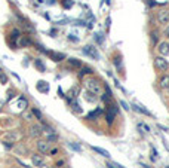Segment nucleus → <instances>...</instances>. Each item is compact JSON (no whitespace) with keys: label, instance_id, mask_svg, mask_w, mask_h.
I'll return each mask as SVG.
<instances>
[{"label":"nucleus","instance_id":"1","mask_svg":"<svg viewBox=\"0 0 169 168\" xmlns=\"http://www.w3.org/2000/svg\"><path fill=\"white\" fill-rule=\"evenodd\" d=\"M84 88H86V91L95 94L97 97H100L103 94V82L97 77H88L84 79Z\"/></svg>","mask_w":169,"mask_h":168},{"label":"nucleus","instance_id":"2","mask_svg":"<svg viewBox=\"0 0 169 168\" xmlns=\"http://www.w3.org/2000/svg\"><path fill=\"white\" fill-rule=\"evenodd\" d=\"M83 54L91 57L92 60H100V52H98V48L92 46V45H86L83 46Z\"/></svg>","mask_w":169,"mask_h":168},{"label":"nucleus","instance_id":"3","mask_svg":"<svg viewBox=\"0 0 169 168\" xmlns=\"http://www.w3.org/2000/svg\"><path fill=\"white\" fill-rule=\"evenodd\" d=\"M154 67H156V70H159V72H166V70L169 69V63H168L162 55H159V57L154 58Z\"/></svg>","mask_w":169,"mask_h":168},{"label":"nucleus","instance_id":"4","mask_svg":"<svg viewBox=\"0 0 169 168\" xmlns=\"http://www.w3.org/2000/svg\"><path fill=\"white\" fill-rule=\"evenodd\" d=\"M43 134V128L40 125H30L28 128V135L33 137V138H40Z\"/></svg>","mask_w":169,"mask_h":168},{"label":"nucleus","instance_id":"5","mask_svg":"<svg viewBox=\"0 0 169 168\" xmlns=\"http://www.w3.org/2000/svg\"><path fill=\"white\" fill-rule=\"evenodd\" d=\"M21 137H22V134H21L20 131H11V132H8V134L3 137V140L8 141V143H12V144H14V143H17Z\"/></svg>","mask_w":169,"mask_h":168},{"label":"nucleus","instance_id":"6","mask_svg":"<svg viewBox=\"0 0 169 168\" xmlns=\"http://www.w3.org/2000/svg\"><path fill=\"white\" fill-rule=\"evenodd\" d=\"M49 141L45 138V140H37V143H36V147H37V150L43 155V153H48L49 152Z\"/></svg>","mask_w":169,"mask_h":168},{"label":"nucleus","instance_id":"7","mask_svg":"<svg viewBox=\"0 0 169 168\" xmlns=\"http://www.w3.org/2000/svg\"><path fill=\"white\" fill-rule=\"evenodd\" d=\"M157 21L160 24H169V9H162L157 12Z\"/></svg>","mask_w":169,"mask_h":168},{"label":"nucleus","instance_id":"8","mask_svg":"<svg viewBox=\"0 0 169 168\" xmlns=\"http://www.w3.org/2000/svg\"><path fill=\"white\" fill-rule=\"evenodd\" d=\"M79 92H80V86L79 85H74V86H71L70 89H68V92H67V101L68 100H74L77 95H79Z\"/></svg>","mask_w":169,"mask_h":168},{"label":"nucleus","instance_id":"9","mask_svg":"<svg viewBox=\"0 0 169 168\" xmlns=\"http://www.w3.org/2000/svg\"><path fill=\"white\" fill-rule=\"evenodd\" d=\"M157 51H159V54H160L162 57L169 55V42H160V43L157 45Z\"/></svg>","mask_w":169,"mask_h":168},{"label":"nucleus","instance_id":"10","mask_svg":"<svg viewBox=\"0 0 169 168\" xmlns=\"http://www.w3.org/2000/svg\"><path fill=\"white\" fill-rule=\"evenodd\" d=\"M48 55H49V57L52 58V61H55V63H59V61L65 60V55L61 54V52H51V51H48Z\"/></svg>","mask_w":169,"mask_h":168},{"label":"nucleus","instance_id":"11","mask_svg":"<svg viewBox=\"0 0 169 168\" xmlns=\"http://www.w3.org/2000/svg\"><path fill=\"white\" fill-rule=\"evenodd\" d=\"M67 64H68V69H80L82 67V61L77 60V58H68L67 60Z\"/></svg>","mask_w":169,"mask_h":168},{"label":"nucleus","instance_id":"12","mask_svg":"<svg viewBox=\"0 0 169 168\" xmlns=\"http://www.w3.org/2000/svg\"><path fill=\"white\" fill-rule=\"evenodd\" d=\"M103 112H104L103 109H97V110H94V112L88 113V115H86V119H88V121H97V119L103 115Z\"/></svg>","mask_w":169,"mask_h":168},{"label":"nucleus","instance_id":"13","mask_svg":"<svg viewBox=\"0 0 169 168\" xmlns=\"http://www.w3.org/2000/svg\"><path fill=\"white\" fill-rule=\"evenodd\" d=\"M31 162H33L34 167H42V165H43V158H42V155H40V153L31 155Z\"/></svg>","mask_w":169,"mask_h":168},{"label":"nucleus","instance_id":"14","mask_svg":"<svg viewBox=\"0 0 169 168\" xmlns=\"http://www.w3.org/2000/svg\"><path fill=\"white\" fill-rule=\"evenodd\" d=\"M30 45H33V42H31L30 37H27V36H21V37L18 39V46L24 48V46H30Z\"/></svg>","mask_w":169,"mask_h":168},{"label":"nucleus","instance_id":"15","mask_svg":"<svg viewBox=\"0 0 169 168\" xmlns=\"http://www.w3.org/2000/svg\"><path fill=\"white\" fill-rule=\"evenodd\" d=\"M37 91H40V92H49V85H48V82H45V80H40V82H37Z\"/></svg>","mask_w":169,"mask_h":168},{"label":"nucleus","instance_id":"16","mask_svg":"<svg viewBox=\"0 0 169 168\" xmlns=\"http://www.w3.org/2000/svg\"><path fill=\"white\" fill-rule=\"evenodd\" d=\"M84 100H86L88 103H97V100H98V97H97L95 94H92V92H89V91H86V92H84Z\"/></svg>","mask_w":169,"mask_h":168},{"label":"nucleus","instance_id":"17","mask_svg":"<svg viewBox=\"0 0 169 168\" xmlns=\"http://www.w3.org/2000/svg\"><path fill=\"white\" fill-rule=\"evenodd\" d=\"M68 104L71 106V109H73L74 113H82V107H80V104H79L77 101H74V100H68Z\"/></svg>","mask_w":169,"mask_h":168},{"label":"nucleus","instance_id":"18","mask_svg":"<svg viewBox=\"0 0 169 168\" xmlns=\"http://www.w3.org/2000/svg\"><path fill=\"white\" fill-rule=\"evenodd\" d=\"M132 107H134V109H135L136 112H139V113H142V115H147V116H151V113H150L148 110H145V109H144V107H142L141 104H138V103H134V104H132Z\"/></svg>","mask_w":169,"mask_h":168},{"label":"nucleus","instance_id":"19","mask_svg":"<svg viewBox=\"0 0 169 168\" xmlns=\"http://www.w3.org/2000/svg\"><path fill=\"white\" fill-rule=\"evenodd\" d=\"M34 67L39 70V72H46V66L43 64V61L40 58H36L34 60Z\"/></svg>","mask_w":169,"mask_h":168},{"label":"nucleus","instance_id":"20","mask_svg":"<svg viewBox=\"0 0 169 168\" xmlns=\"http://www.w3.org/2000/svg\"><path fill=\"white\" fill-rule=\"evenodd\" d=\"M15 106H17V109H20V110H25V107L28 106V103H27V100H25V98H22V97H21V98H18V101H17V104H15Z\"/></svg>","mask_w":169,"mask_h":168},{"label":"nucleus","instance_id":"21","mask_svg":"<svg viewBox=\"0 0 169 168\" xmlns=\"http://www.w3.org/2000/svg\"><path fill=\"white\" fill-rule=\"evenodd\" d=\"M150 40H151V45H153V46L157 45V40H159V31H157V30H153V31L150 33Z\"/></svg>","mask_w":169,"mask_h":168},{"label":"nucleus","instance_id":"22","mask_svg":"<svg viewBox=\"0 0 169 168\" xmlns=\"http://www.w3.org/2000/svg\"><path fill=\"white\" fill-rule=\"evenodd\" d=\"M159 85H160V88L166 89V88H168V85H169V76H168V75L162 76V77H160V80H159Z\"/></svg>","mask_w":169,"mask_h":168},{"label":"nucleus","instance_id":"23","mask_svg":"<svg viewBox=\"0 0 169 168\" xmlns=\"http://www.w3.org/2000/svg\"><path fill=\"white\" fill-rule=\"evenodd\" d=\"M92 150H94V152H97V153H100L101 156H105V158H108V156H110V153H108L105 149H101V147H97V146H94V147H92Z\"/></svg>","mask_w":169,"mask_h":168},{"label":"nucleus","instance_id":"24","mask_svg":"<svg viewBox=\"0 0 169 168\" xmlns=\"http://www.w3.org/2000/svg\"><path fill=\"white\" fill-rule=\"evenodd\" d=\"M92 72H94V70H92V69H91V67H83V69H82V72H80V73H79V77H80V79H82V77H83V76H86V75H91V73H92Z\"/></svg>","mask_w":169,"mask_h":168},{"label":"nucleus","instance_id":"25","mask_svg":"<svg viewBox=\"0 0 169 168\" xmlns=\"http://www.w3.org/2000/svg\"><path fill=\"white\" fill-rule=\"evenodd\" d=\"M22 118H24L25 121H33V112L24 110V112H22Z\"/></svg>","mask_w":169,"mask_h":168},{"label":"nucleus","instance_id":"26","mask_svg":"<svg viewBox=\"0 0 169 168\" xmlns=\"http://www.w3.org/2000/svg\"><path fill=\"white\" fill-rule=\"evenodd\" d=\"M120 61H122V57H120V55L117 54V57H116V58L113 60V63H114V66H116V67H117L119 70H122V64H120Z\"/></svg>","mask_w":169,"mask_h":168},{"label":"nucleus","instance_id":"27","mask_svg":"<svg viewBox=\"0 0 169 168\" xmlns=\"http://www.w3.org/2000/svg\"><path fill=\"white\" fill-rule=\"evenodd\" d=\"M138 128H139V129H142V132H150V126H148V125H145V123H142V122H141V123H138Z\"/></svg>","mask_w":169,"mask_h":168},{"label":"nucleus","instance_id":"28","mask_svg":"<svg viewBox=\"0 0 169 168\" xmlns=\"http://www.w3.org/2000/svg\"><path fill=\"white\" fill-rule=\"evenodd\" d=\"M31 112H33V115H34V116H36V118L39 119V121H42V119H43V116H42V113H40V110H37V109H33Z\"/></svg>","mask_w":169,"mask_h":168},{"label":"nucleus","instance_id":"29","mask_svg":"<svg viewBox=\"0 0 169 168\" xmlns=\"http://www.w3.org/2000/svg\"><path fill=\"white\" fill-rule=\"evenodd\" d=\"M95 36H97V42L103 45V43H104V34H103V33H97Z\"/></svg>","mask_w":169,"mask_h":168},{"label":"nucleus","instance_id":"30","mask_svg":"<svg viewBox=\"0 0 169 168\" xmlns=\"http://www.w3.org/2000/svg\"><path fill=\"white\" fill-rule=\"evenodd\" d=\"M108 167L110 168H125V167H122V165H119L116 162H108Z\"/></svg>","mask_w":169,"mask_h":168},{"label":"nucleus","instance_id":"31","mask_svg":"<svg viewBox=\"0 0 169 168\" xmlns=\"http://www.w3.org/2000/svg\"><path fill=\"white\" fill-rule=\"evenodd\" d=\"M68 40L70 42H79V37H76L74 34H68Z\"/></svg>","mask_w":169,"mask_h":168},{"label":"nucleus","instance_id":"32","mask_svg":"<svg viewBox=\"0 0 169 168\" xmlns=\"http://www.w3.org/2000/svg\"><path fill=\"white\" fill-rule=\"evenodd\" d=\"M70 146L74 149V150H77V152H82V147L79 146V144H74V143H70Z\"/></svg>","mask_w":169,"mask_h":168},{"label":"nucleus","instance_id":"33","mask_svg":"<svg viewBox=\"0 0 169 168\" xmlns=\"http://www.w3.org/2000/svg\"><path fill=\"white\" fill-rule=\"evenodd\" d=\"M62 5H64L65 8H71V6H73V2H70V0H67V2H64Z\"/></svg>","mask_w":169,"mask_h":168},{"label":"nucleus","instance_id":"34","mask_svg":"<svg viewBox=\"0 0 169 168\" xmlns=\"http://www.w3.org/2000/svg\"><path fill=\"white\" fill-rule=\"evenodd\" d=\"M0 80H2V83H6L8 82V77L5 75H0Z\"/></svg>","mask_w":169,"mask_h":168},{"label":"nucleus","instance_id":"35","mask_svg":"<svg viewBox=\"0 0 169 168\" xmlns=\"http://www.w3.org/2000/svg\"><path fill=\"white\" fill-rule=\"evenodd\" d=\"M49 153H51V155L53 156V155H56V153H58V149L55 147V149H52V150H49Z\"/></svg>","mask_w":169,"mask_h":168},{"label":"nucleus","instance_id":"36","mask_svg":"<svg viewBox=\"0 0 169 168\" xmlns=\"http://www.w3.org/2000/svg\"><path fill=\"white\" fill-rule=\"evenodd\" d=\"M165 37H168V39H169V26L165 28Z\"/></svg>","mask_w":169,"mask_h":168},{"label":"nucleus","instance_id":"37","mask_svg":"<svg viewBox=\"0 0 169 168\" xmlns=\"http://www.w3.org/2000/svg\"><path fill=\"white\" fill-rule=\"evenodd\" d=\"M120 104H122V106H123V107H125L126 110H129V107H128V104H126L125 101H120Z\"/></svg>","mask_w":169,"mask_h":168},{"label":"nucleus","instance_id":"38","mask_svg":"<svg viewBox=\"0 0 169 168\" xmlns=\"http://www.w3.org/2000/svg\"><path fill=\"white\" fill-rule=\"evenodd\" d=\"M159 128H160L162 131H165V132H169V129H168V128H165V126H162V125H159Z\"/></svg>","mask_w":169,"mask_h":168},{"label":"nucleus","instance_id":"39","mask_svg":"<svg viewBox=\"0 0 169 168\" xmlns=\"http://www.w3.org/2000/svg\"><path fill=\"white\" fill-rule=\"evenodd\" d=\"M62 165H64V162H62V161H58V162H56V167H58V168H61Z\"/></svg>","mask_w":169,"mask_h":168},{"label":"nucleus","instance_id":"40","mask_svg":"<svg viewBox=\"0 0 169 168\" xmlns=\"http://www.w3.org/2000/svg\"><path fill=\"white\" fill-rule=\"evenodd\" d=\"M110 23H111V20H110V18H107V21H105V26H107V28L110 27Z\"/></svg>","mask_w":169,"mask_h":168},{"label":"nucleus","instance_id":"41","mask_svg":"<svg viewBox=\"0 0 169 168\" xmlns=\"http://www.w3.org/2000/svg\"><path fill=\"white\" fill-rule=\"evenodd\" d=\"M3 104H5L3 101H0V109H2V107H3Z\"/></svg>","mask_w":169,"mask_h":168},{"label":"nucleus","instance_id":"42","mask_svg":"<svg viewBox=\"0 0 169 168\" xmlns=\"http://www.w3.org/2000/svg\"><path fill=\"white\" fill-rule=\"evenodd\" d=\"M39 168H49V167H46V165L43 164V165H42V167H39Z\"/></svg>","mask_w":169,"mask_h":168},{"label":"nucleus","instance_id":"43","mask_svg":"<svg viewBox=\"0 0 169 168\" xmlns=\"http://www.w3.org/2000/svg\"><path fill=\"white\" fill-rule=\"evenodd\" d=\"M11 168H20V167H11Z\"/></svg>","mask_w":169,"mask_h":168},{"label":"nucleus","instance_id":"44","mask_svg":"<svg viewBox=\"0 0 169 168\" xmlns=\"http://www.w3.org/2000/svg\"><path fill=\"white\" fill-rule=\"evenodd\" d=\"M166 89H168V92H169V85H168V88H166Z\"/></svg>","mask_w":169,"mask_h":168},{"label":"nucleus","instance_id":"45","mask_svg":"<svg viewBox=\"0 0 169 168\" xmlns=\"http://www.w3.org/2000/svg\"><path fill=\"white\" fill-rule=\"evenodd\" d=\"M0 73H2V69H0Z\"/></svg>","mask_w":169,"mask_h":168}]
</instances>
